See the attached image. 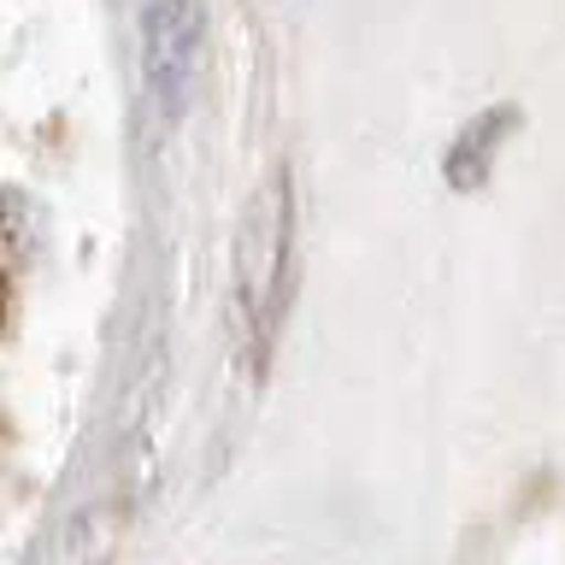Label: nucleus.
Here are the masks:
<instances>
[{"mask_svg": "<svg viewBox=\"0 0 565 565\" xmlns=\"http://www.w3.org/2000/svg\"><path fill=\"white\" fill-rule=\"evenodd\" d=\"M289 247H295V189L289 166H277L247 201L236 236V324L247 371H265V360H271L282 307H289Z\"/></svg>", "mask_w": 565, "mask_h": 565, "instance_id": "obj_1", "label": "nucleus"}, {"mask_svg": "<svg viewBox=\"0 0 565 565\" xmlns=\"http://www.w3.org/2000/svg\"><path fill=\"white\" fill-rule=\"evenodd\" d=\"M206 42V0H141V77L159 113L177 118L189 100Z\"/></svg>", "mask_w": 565, "mask_h": 565, "instance_id": "obj_2", "label": "nucleus"}, {"mask_svg": "<svg viewBox=\"0 0 565 565\" xmlns=\"http://www.w3.org/2000/svg\"><path fill=\"white\" fill-rule=\"evenodd\" d=\"M524 124L519 106H489V113H477L466 130L454 136L448 159H441V177H448L454 194H477L489 189V171H494V153H501V141Z\"/></svg>", "mask_w": 565, "mask_h": 565, "instance_id": "obj_3", "label": "nucleus"}, {"mask_svg": "<svg viewBox=\"0 0 565 565\" xmlns=\"http://www.w3.org/2000/svg\"><path fill=\"white\" fill-rule=\"evenodd\" d=\"M35 247V218L24 194H0V324H12L18 289H24V265Z\"/></svg>", "mask_w": 565, "mask_h": 565, "instance_id": "obj_4", "label": "nucleus"}]
</instances>
